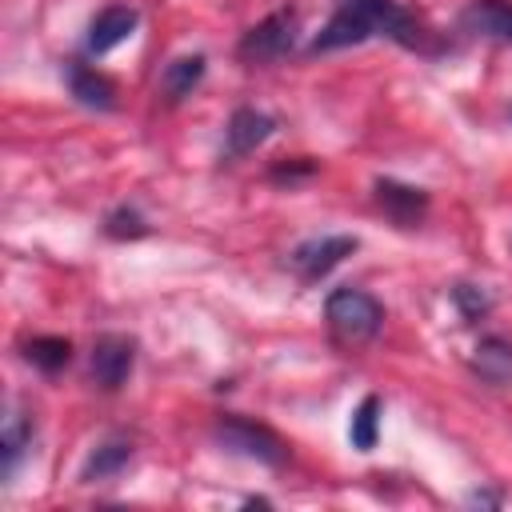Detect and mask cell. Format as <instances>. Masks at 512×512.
<instances>
[{
  "instance_id": "obj_19",
  "label": "cell",
  "mask_w": 512,
  "mask_h": 512,
  "mask_svg": "<svg viewBox=\"0 0 512 512\" xmlns=\"http://www.w3.org/2000/svg\"><path fill=\"white\" fill-rule=\"evenodd\" d=\"M452 300H456V308H460L464 320H480V316L492 308V300H488L480 288H472V284H456V288H452Z\"/></svg>"
},
{
  "instance_id": "obj_2",
  "label": "cell",
  "mask_w": 512,
  "mask_h": 512,
  "mask_svg": "<svg viewBox=\"0 0 512 512\" xmlns=\"http://www.w3.org/2000/svg\"><path fill=\"white\" fill-rule=\"evenodd\" d=\"M324 320L340 344H368L384 324V308L360 288H336L324 304Z\"/></svg>"
},
{
  "instance_id": "obj_11",
  "label": "cell",
  "mask_w": 512,
  "mask_h": 512,
  "mask_svg": "<svg viewBox=\"0 0 512 512\" xmlns=\"http://www.w3.org/2000/svg\"><path fill=\"white\" fill-rule=\"evenodd\" d=\"M472 372L492 388H508L512 384V340L480 336V344L472 348Z\"/></svg>"
},
{
  "instance_id": "obj_12",
  "label": "cell",
  "mask_w": 512,
  "mask_h": 512,
  "mask_svg": "<svg viewBox=\"0 0 512 512\" xmlns=\"http://www.w3.org/2000/svg\"><path fill=\"white\" fill-rule=\"evenodd\" d=\"M68 92L76 96V104L96 108V112H108V108L116 104L112 80H104L96 68H88V64H80V60L68 64Z\"/></svg>"
},
{
  "instance_id": "obj_7",
  "label": "cell",
  "mask_w": 512,
  "mask_h": 512,
  "mask_svg": "<svg viewBox=\"0 0 512 512\" xmlns=\"http://www.w3.org/2000/svg\"><path fill=\"white\" fill-rule=\"evenodd\" d=\"M136 24H140V12H136V8H128V4H108L104 12L92 16L88 36H84V52H88V56L112 52L116 44H124V40L136 32Z\"/></svg>"
},
{
  "instance_id": "obj_9",
  "label": "cell",
  "mask_w": 512,
  "mask_h": 512,
  "mask_svg": "<svg viewBox=\"0 0 512 512\" xmlns=\"http://www.w3.org/2000/svg\"><path fill=\"white\" fill-rule=\"evenodd\" d=\"M376 204L384 208L388 220H396L400 228H412V224H420L424 212H428V192L384 176V180H376Z\"/></svg>"
},
{
  "instance_id": "obj_21",
  "label": "cell",
  "mask_w": 512,
  "mask_h": 512,
  "mask_svg": "<svg viewBox=\"0 0 512 512\" xmlns=\"http://www.w3.org/2000/svg\"><path fill=\"white\" fill-rule=\"evenodd\" d=\"M500 500H504L500 492H472L468 496V504H500Z\"/></svg>"
},
{
  "instance_id": "obj_6",
  "label": "cell",
  "mask_w": 512,
  "mask_h": 512,
  "mask_svg": "<svg viewBox=\"0 0 512 512\" xmlns=\"http://www.w3.org/2000/svg\"><path fill=\"white\" fill-rule=\"evenodd\" d=\"M356 252V236H312V240H304V244H296L292 248V256H288V264L300 272V280H324L344 256H352Z\"/></svg>"
},
{
  "instance_id": "obj_16",
  "label": "cell",
  "mask_w": 512,
  "mask_h": 512,
  "mask_svg": "<svg viewBox=\"0 0 512 512\" xmlns=\"http://www.w3.org/2000/svg\"><path fill=\"white\" fill-rule=\"evenodd\" d=\"M0 444H4V476H12L16 464H20V456L32 448V420H28L24 412H12V416L4 420Z\"/></svg>"
},
{
  "instance_id": "obj_1",
  "label": "cell",
  "mask_w": 512,
  "mask_h": 512,
  "mask_svg": "<svg viewBox=\"0 0 512 512\" xmlns=\"http://www.w3.org/2000/svg\"><path fill=\"white\" fill-rule=\"evenodd\" d=\"M364 40H396L404 48H420L424 36H420L416 16L396 0H336V12L312 36L308 52L320 56V52L352 48Z\"/></svg>"
},
{
  "instance_id": "obj_14",
  "label": "cell",
  "mask_w": 512,
  "mask_h": 512,
  "mask_svg": "<svg viewBox=\"0 0 512 512\" xmlns=\"http://www.w3.org/2000/svg\"><path fill=\"white\" fill-rule=\"evenodd\" d=\"M204 68H208V60H204L200 52H192V56H176V60L164 68V76H160V92H164V100H168V104H180L184 96H192V88L204 80Z\"/></svg>"
},
{
  "instance_id": "obj_13",
  "label": "cell",
  "mask_w": 512,
  "mask_h": 512,
  "mask_svg": "<svg viewBox=\"0 0 512 512\" xmlns=\"http://www.w3.org/2000/svg\"><path fill=\"white\" fill-rule=\"evenodd\" d=\"M128 464H132V440L112 436V440H104V444H96V448L88 452V460H84V468H80V480H84V484L112 480V476H120Z\"/></svg>"
},
{
  "instance_id": "obj_15",
  "label": "cell",
  "mask_w": 512,
  "mask_h": 512,
  "mask_svg": "<svg viewBox=\"0 0 512 512\" xmlns=\"http://www.w3.org/2000/svg\"><path fill=\"white\" fill-rule=\"evenodd\" d=\"M380 412H384L380 396H364V400L356 404L352 424H348V440H352V448H360V452H372V448H376V436H380Z\"/></svg>"
},
{
  "instance_id": "obj_20",
  "label": "cell",
  "mask_w": 512,
  "mask_h": 512,
  "mask_svg": "<svg viewBox=\"0 0 512 512\" xmlns=\"http://www.w3.org/2000/svg\"><path fill=\"white\" fill-rule=\"evenodd\" d=\"M312 172H316L312 160H296V164H276V168H272V180H288V184H292V180L312 176Z\"/></svg>"
},
{
  "instance_id": "obj_4",
  "label": "cell",
  "mask_w": 512,
  "mask_h": 512,
  "mask_svg": "<svg viewBox=\"0 0 512 512\" xmlns=\"http://www.w3.org/2000/svg\"><path fill=\"white\" fill-rule=\"evenodd\" d=\"M292 40H296V12L292 8H280V12L264 16L260 24H252L240 36L236 52L248 64H268V60H280L284 52H292Z\"/></svg>"
},
{
  "instance_id": "obj_10",
  "label": "cell",
  "mask_w": 512,
  "mask_h": 512,
  "mask_svg": "<svg viewBox=\"0 0 512 512\" xmlns=\"http://www.w3.org/2000/svg\"><path fill=\"white\" fill-rule=\"evenodd\" d=\"M460 28L480 40L512 44V0H472L460 12Z\"/></svg>"
},
{
  "instance_id": "obj_18",
  "label": "cell",
  "mask_w": 512,
  "mask_h": 512,
  "mask_svg": "<svg viewBox=\"0 0 512 512\" xmlns=\"http://www.w3.org/2000/svg\"><path fill=\"white\" fill-rule=\"evenodd\" d=\"M144 232H148L144 216L136 208H128V204H120V208H112L104 216V236H112V240H140Z\"/></svg>"
},
{
  "instance_id": "obj_3",
  "label": "cell",
  "mask_w": 512,
  "mask_h": 512,
  "mask_svg": "<svg viewBox=\"0 0 512 512\" xmlns=\"http://www.w3.org/2000/svg\"><path fill=\"white\" fill-rule=\"evenodd\" d=\"M216 444L232 456H244V460H256V464H268V468H280L288 460V448L284 440L268 428V424H256V420H244V416H224L216 420L212 428Z\"/></svg>"
},
{
  "instance_id": "obj_8",
  "label": "cell",
  "mask_w": 512,
  "mask_h": 512,
  "mask_svg": "<svg viewBox=\"0 0 512 512\" xmlns=\"http://www.w3.org/2000/svg\"><path fill=\"white\" fill-rule=\"evenodd\" d=\"M276 132V120L268 112H256V108H236L228 116V128H224V156L236 160V156H248L252 148H260L268 136Z\"/></svg>"
},
{
  "instance_id": "obj_5",
  "label": "cell",
  "mask_w": 512,
  "mask_h": 512,
  "mask_svg": "<svg viewBox=\"0 0 512 512\" xmlns=\"http://www.w3.org/2000/svg\"><path fill=\"white\" fill-rule=\"evenodd\" d=\"M132 364H136V340H132V336H124V332H104V336L92 344V380H96L104 392L124 388V380L132 376Z\"/></svg>"
},
{
  "instance_id": "obj_17",
  "label": "cell",
  "mask_w": 512,
  "mask_h": 512,
  "mask_svg": "<svg viewBox=\"0 0 512 512\" xmlns=\"http://www.w3.org/2000/svg\"><path fill=\"white\" fill-rule=\"evenodd\" d=\"M24 356L40 368V372H60L72 360V344L64 336H36L24 344Z\"/></svg>"
}]
</instances>
